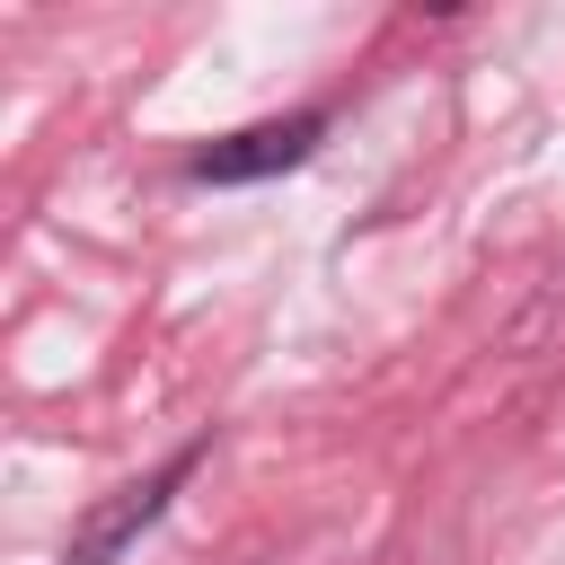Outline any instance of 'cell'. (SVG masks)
<instances>
[{
  "mask_svg": "<svg viewBox=\"0 0 565 565\" xmlns=\"http://www.w3.org/2000/svg\"><path fill=\"white\" fill-rule=\"evenodd\" d=\"M318 132H327V115H274V124L221 132V141H203V150H194V177H203V185H247V177H282V168H300V159L318 150Z\"/></svg>",
  "mask_w": 565,
  "mask_h": 565,
  "instance_id": "6da1fadb",
  "label": "cell"
},
{
  "mask_svg": "<svg viewBox=\"0 0 565 565\" xmlns=\"http://www.w3.org/2000/svg\"><path fill=\"white\" fill-rule=\"evenodd\" d=\"M185 477H194V450H177L159 477H141V486H124L115 503H97V512L79 521V539H71V556H62V565H115V556H124V547L168 512V494H177Z\"/></svg>",
  "mask_w": 565,
  "mask_h": 565,
  "instance_id": "7a4b0ae2",
  "label": "cell"
}]
</instances>
